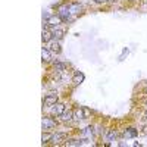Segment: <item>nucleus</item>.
<instances>
[{
    "label": "nucleus",
    "mask_w": 147,
    "mask_h": 147,
    "mask_svg": "<svg viewBox=\"0 0 147 147\" xmlns=\"http://www.w3.org/2000/svg\"><path fill=\"white\" fill-rule=\"evenodd\" d=\"M57 15L62 18V21H65V22H68V21H72L74 18L71 16V12H69V7H68V5H63V6H60L59 9H57Z\"/></svg>",
    "instance_id": "1"
},
{
    "label": "nucleus",
    "mask_w": 147,
    "mask_h": 147,
    "mask_svg": "<svg viewBox=\"0 0 147 147\" xmlns=\"http://www.w3.org/2000/svg\"><path fill=\"white\" fill-rule=\"evenodd\" d=\"M57 103V94H55V93H52V94H47L46 97H44V102H43V105L44 106H53V105H56Z\"/></svg>",
    "instance_id": "2"
},
{
    "label": "nucleus",
    "mask_w": 147,
    "mask_h": 147,
    "mask_svg": "<svg viewBox=\"0 0 147 147\" xmlns=\"http://www.w3.org/2000/svg\"><path fill=\"white\" fill-rule=\"evenodd\" d=\"M60 22H62V18H60L59 15H52V16H49L46 19V24L49 27H57Z\"/></svg>",
    "instance_id": "3"
},
{
    "label": "nucleus",
    "mask_w": 147,
    "mask_h": 147,
    "mask_svg": "<svg viewBox=\"0 0 147 147\" xmlns=\"http://www.w3.org/2000/svg\"><path fill=\"white\" fill-rule=\"evenodd\" d=\"M63 110H65V105L63 103H56V105H53V107H52V115H57V116H60L63 113Z\"/></svg>",
    "instance_id": "4"
},
{
    "label": "nucleus",
    "mask_w": 147,
    "mask_h": 147,
    "mask_svg": "<svg viewBox=\"0 0 147 147\" xmlns=\"http://www.w3.org/2000/svg\"><path fill=\"white\" fill-rule=\"evenodd\" d=\"M68 7H69L71 15H78L80 12L82 10V6L80 3H71V5H68Z\"/></svg>",
    "instance_id": "5"
},
{
    "label": "nucleus",
    "mask_w": 147,
    "mask_h": 147,
    "mask_svg": "<svg viewBox=\"0 0 147 147\" xmlns=\"http://www.w3.org/2000/svg\"><path fill=\"white\" fill-rule=\"evenodd\" d=\"M84 74L82 72H80V71H77L75 74H74V78H72V82H74V85H80L82 81H84Z\"/></svg>",
    "instance_id": "6"
},
{
    "label": "nucleus",
    "mask_w": 147,
    "mask_h": 147,
    "mask_svg": "<svg viewBox=\"0 0 147 147\" xmlns=\"http://www.w3.org/2000/svg\"><path fill=\"white\" fill-rule=\"evenodd\" d=\"M74 119V112L72 110H63V113L60 115V121H63V122H69V121H72Z\"/></svg>",
    "instance_id": "7"
},
{
    "label": "nucleus",
    "mask_w": 147,
    "mask_h": 147,
    "mask_svg": "<svg viewBox=\"0 0 147 147\" xmlns=\"http://www.w3.org/2000/svg\"><path fill=\"white\" fill-rule=\"evenodd\" d=\"M41 125H43V129H52L56 124H55V121L50 119V118H44L43 122H41Z\"/></svg>",
    "instance_id": "8"
},
{
    "label": "nucleus",
    "mask_w": 147,
    "mask_h": 147,
    "mask_svg": "<svg viewBox=\"0 0 147 147\" xmlns=\"http://www.w3.org/2000/svg\"><path fill=\"white\" fill-rule=\"evenodd\" d=\"M53 38V34H52V31H49V30H43V32H41V40L44 41V43H50V40Z\"/></svg>",
    "instance_id": "9"
},
{
    "label": "nucleus",
    "mask_w": 147,
    "mask_h": 147,
    "mask_svg": "<svg viewBox=\"0 0 147 147\" xmlns=\"http://www.w3.org/2000/svg\"><path fill=\"white\" fill-rule=\"evenodd\" d=\"M65 138H66V134H65V132H56V134H53L52 141H53L55 144H57V143H60V141H63Z\"/></svg>",
    "instance_id": "10"
},
{
    "label": "nucleus",
    "mask_w": 147,
    "mask_h": 147,
    "mask_svg": "<svg viewBox=\"0 0 147 147\" xmlns=\"http://www.w3.org/2000/svg\"><path fill=\"white\" fill-rule=\"evenodd\" d=\"M41 57H43V62H49V60H52V53L50 50H49V47H43V50H41Z\"/></svg>",
    "instance_id": "11"
},
{
    "label": "nucleus",
    "mask_w": 147,
    "mask_h": 147,
    "mask_svg": "<svg viewBox=\"0 0 147 147\" xmlns=\"http://www.w3.org/2000/svg\"><path fill=\"white\" fill-rule=\"evenodd\" d=\"M49 50L53 52V53H60L62 49H60V44L57 41H53V43H50V46H49Z\"/></svg>",
    "instance_id": "12"
},
{
    "label": "nucleus",
    "mask_w": 147,
    "mask_h": 147,
    "mask_svg": "<svg viewBox=\"0 0 147 147\" xmlns=\"http://www.w3.org/2000/svg\"><path fill=\"white\" fill-rule=\"evenodd\" d=\"M137 134H138V131L134 129V128H128V129L124 131V136H125L127 138H132V137H136Z\"/></svg>",
    "instance_id": "13"
},
{
    "label": "nucleus",
    "mask_w": 147,
    "mask_h": 147,
    "mask_svg": "<svg viewBox=\"0 0 147 147\" xmlns=\"http://www.w3.org/2000/svg\"><path fill=\"white\" fill-rule=\"evenodd\" d=\"M52 34H53V38L59 41V40H62V37H63L65 32H63V30H59V28H57V30H53Z\"/></svg>",
    "instance_id": "14"
},
{
    "label": "nucleus",
    "mask_w": 147,
    "mask_h": 147,
    "mask_svg": "<svg viewBox=\"0 0 147 147\" xmlns=\"http://www.w3.org/2000/svg\"><path fill=\"white\" fill-rule=\"evenodd\" d=\"M66 68H68V65L63 63V62H57V63H55V71H56V72H63V69H66Z\"/></svg>",
    "instance_id": "15"
},
{
    "label": "nucleus",
    "mask_w": 147,
    "mask_h": 147,
    "mask_svg": "<svg viewBox=\"0 0 147 147\" xmlns=\"http://www.w3.org/2000/svg\"><path fill=\"white\" fill-rule=\"evenodd\" d=\"M115 138H116V131L115 129H110V131L106 132V140L107 141H113Z\"/></svg>",
    "instance_id": "16"
},
{
    "label": "nucleus",
    "mask_w": 147,
    "mask_h": 147,
    "mask_svg": "<svg viewBox=\"0 0 147 147\" xmlns=\"http://www.w3.org/2000/svg\"><path fill=\"white\" fill-rule=\"evenodd\" d=\"M66 146H69V147H80V146H82V141L81 140H69V141H66Z\"/></svg>",
    "instance_id": "17"
},
{
    "label": "nucleus",
    "mask_w": 147,
    "mask_h": 147,
    "mask_svg": "<svg viewBox=\"0 0 147 147\" xmlns=\"http://www.w3.org/2000/svg\"><path fill=\"white\" fill-rule=\"evenodd\" d=\"M52 138H53L52 134L44 132V134H43V137H41V141H43V143H49V141H52Z\"/></svg>",
    "instance_id": "18"
},
{
    "label": "nucleus",
    "mask_w": 147,
    "mask_h": 147,
    "mask_svg": "<svg viewBox=\"0 0 147 147\" xmlns=\"http://www.w3.org/2000/svg\"><path fill=\"white\" fill-rule=\"evenodd\" d=\"M81 109H82V113H84V118H88V116L91 115V112H90V109H88L87 106H81Z\"/></svg>",
    "instance_id": "19"
},
{
    "label": "nucleus",
    "mask_w": 147,
    "mask_h": 147,
    "mask_svg": "<svg viewBox=\"0 0 147 147\" xmlns=\"http://www.w3.org/2000/svg\"><path fill=\"white\" fill-rule=\"evenodd\" d=\"M93 127H87L84 131H82V136H93Z\"/></svg>",
    "instance_id": "20"
},
{
    "label": "nucleus",
    "mask_w": 147,
    "mask_h": 147,
    "mask_svg": "<svg viewBox=\"0 0 147 147\" xmlns=\"http://www.w3.org/2000/svg\"><path fill=\"white\" fill-rule=\"evenodd\" d=\"M96 3H105V2H107V0H94Z\"/></svg>",
    "instance_id": "21"
},
{
    "label": "nucleus",
    "mask_w": 147,
    "mask_h": 147,
    "mask_svg": "<svg viewBox=\"0 0 147 147\" xmlns=\"http://www.w3.org/2000/svg\"><path fill=\"white\" fill-rule=\"evenodd\" d=\"M144 93H146V94H147V87H146V88H144Z\"/></svg>",
    "instance_id": "22"
},
{
    "label": "nucleus",
    "mask_w": 147,
    "mask_h": 147,
    "mask_svg": "<svg viewBox=\"0 0 147 147\" xmlns=\"http://www.w3.org/2000/svg\"><path fill=\"white\" fill-rule=\"evenodd\" d=\"M146 2H147V0H146Z\"/></svg>",
    "instance_id": "23"
}]
</instances>
